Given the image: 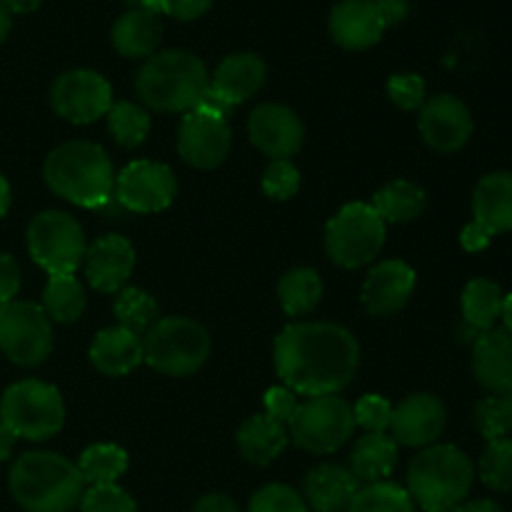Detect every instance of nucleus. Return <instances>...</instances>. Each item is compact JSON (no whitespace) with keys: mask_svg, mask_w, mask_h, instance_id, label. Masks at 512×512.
I'll list each match as a JSON object with an SVG mask.
<instances>
[{"mask_svg":"<svg viewBox=\"0 0 512 512\" xmlns=\"http://www.w3.org/2000/svg\"><path fill=\"white\" fill-rule=\"evenodd\" d=\"M275 370L295 395H338L360 363L358 340L335 323H293L275 338Z\"/></svg>","mask_w":512,"mask_h":512,"instance_id":"nucleus-1","label":"nucleus"},{"mask_svg":"<svg viewBox=\"0 0 512 512\" xmlns=\"http://www.w3.org/2000/svg\"><path fill=\"white\" fill-rule=\"evenodd\" d=\"M8 485L25 512H70L85 493L78 465L45 450L20 455L10 468Z\"/></svg>","mask_w":512,"mask_h":512,"instance_id":"nucleus-2","label":"nucleus"},{"mask_svg":"<svg viewBox=\"0 0 512 512\" xmlns=\"http://www.w3.org/2000/svg\"><path fill=\"white\" fill-rule=\"evenodd\" d=\"M43 175L55 195L80 208H103L113 200L115 168L100 145L75 140L55 148L45 158Z\"/></svg>","mask_w":512,"mask_h":512,"instance_id":"nucleus-3","label":"nucleus"},{"mask_svg":"<svg viewBox=\"0 0 512 512\" xmlns=\"http://www.w3.org/2000/svg\"><path fill=\"white\" fill-rule=\"evenodd\" d=\"M208 88V68L190 50H160L150 55L135 78L140 100L158 113H190Z\"/></svg>","mask_w":512,"mask_h":512,"instance_id":"nucleus-4","label":"nucleus"},{"mask_svg":"<svg viewBox=\"0 0 512 512\" xmlns=\"http://www.w3.org/2000/svg\"><path fill=\"white\" fill-rule=\"evenodd\" d=\"M475 465L455 445H430L408 468V493L423 510H455L470 495Z\"/></svg>","mask_w":512,"mask_h":512,"instance_id":"nucleus-5","label":"nucleus"},{"mask_svg":"<svg viewBox=\"0 0 512 512\" xmlns=\"http://www.w3.org/2000/svg\"><path fill=\"white\" fill-rule=\"evenodd\" d=\"M0 423L15 438L35 443L53 438L65 423L63 395L55 385L35 378L13 383L0 400Z\"/></svg>","mask_w":512,"mask_h":512,"instance_id":"nucleus-6","label":"nucleus"},{"mask_svg":"<svg viewBox=\"0 0 512 512\" xmlns=\"http://www.w3.org/2000/svg\"><path fill=\"white\" fill-rule=\"evenodd\" d=\"M208 355V330L190 318L158 320L143 338V363L170 378L198 373Z\"/></svg>","mask_w":512,"mask_h":512,"instance_id":"nucleus-7","label":"nucleus"},{"mask_svg":"<svg viewBox=\"0 0 512 512\" xmlns=\"http://www.w3.org/2000/svg\"><path fill=\"white\" fill-rule=\"evenodd\" d=\"M388 225L370 203H350L325 228V250L340 268H363L373 263L385 245Z\"/></svg>","mask_w":512,"mask_h":512,"instance_id":"nucleus-8","label":"nucleus"},{"mask_svg":"<svg viewBox=\"0 0 512 512\" xmlns=\"http://www.w3.org/2000/svg\"><path fill=\"white\" fill-rule=\"evenodd\" d=\"M30 258L48 275H75L85 258V233L73 215L45 210L28 225Z\"/></svg>","mask_w":512,"mask_h":512,"instance_id":"nucleus-9","label":"nucleus"},{"mask_svg":"<svg viewBox=\"0 0 512 512\" xmlns=\"http://www.w3.org/2000/svg\"><path fill=\"white\" fill-rule=\"evenodd\" d=\"M288 428L295 445L308 453L328 455L348 443L355 430V415L338 395H318L298 405Z\"/></svg>","mask_w":512,"mask_h":512,"instance_id":"nucleus-10","label":"nucleus"},{"mask_svg":"<svg viewBox=\"0 0 512 512\" xmlns=\"http://www.w3.org/2000/svg\"><path fill=\"white\" fill-rule=\"evenodd\" d=\"M0 350L13 363L35 368L53 350V325L40 305L13 300L0 308Z\"/></svg>","mask_w":512,"mask_h":512,"instance_id":"nucleus-11","label":"nucleus"},{"mask_svg":"<svg viewBox=\"0 0 512 512\" xmlns=\"http://www.w3.org/2000/svg\"><path fill=\"white\" fill-rule=\"evenodd\" d=\"M50 103L55 113L68 123L88 125L108 115L113 105V90L108 80L95 70H68L53 83Z\"/></svg>","mask_w":512,"mask_h":512,"instance_id":"nucleus-12","label":"nucleus"},{"mask_svg":"<svg viewBox=\"0 0 512 512\" xmlns=\"http://www.w3.org/2000/svg\"><path fill=\"white\" fill-rule=\"evenodd\" d=\"M178 183L168 165L153 160H135L115 178V198L130 213H160L170 208Z\"/></svg>","mask_w":512,"mask_h":512,"instance_id":"nucleus-13","label":"nucleus"},{"mask_svg":"<svg viewBox=\"0 0 512 512\" xmlns=\"http://www.w3.org/2000/svg\"><path fill=\"white\" fill-rule=\"evenodd\" d=\"M420 135L438 153H458L473 135V115L463 100L450 93H440L423 103Z\"/></svg>","mask_w":512,"mask_h":512,"instance_id":"nucleus-14","label":"nucleus"},{"mask_svg":"<svg viewBox=\"0 0 512 512\" xmlns=\"http://www.w3.org/2000/svg\"><path fill=\"white\" fill-rule=\"evenodd\" d=\"M250 143L273 160H288L303 145L305 128L288 105L263 103L250 113Z\"/></svg>","mask_w":512,"mask_h":512,"instance_id":"nucleus-15","label":"nucleus"},{"mask_svg":"<svg viewBox=\"0 0 512 512\" xmlns=\"http://www.w3.org/2000/svg\"><path fill=\"white\" fill-rule=\"evenodd\" d=\"M445 420L448 413L443 400L430 393L410 395L398 408H393L390 438L405 448H430L443 435Z\"/></svg>","mask_w":512,"mask_h":512,"instance_id":"nucleus-16","label":"nucleus"},{"mask_svg":"<svg viewBox=\"0 0 512 512\" xmlns=\"http://www.w3.org/2000/svg\"><path fill=\"white\" fill-rule=\"evenodd\" d=\"M178 153L188 165L200 170L218 168L230 153L228 120H215L190 110L178 128Z\"/></svg>","mask_w":512,"mask_h":512,"instance_id":"nucleus-17","label":"nucleus"},{"mask_svg":"<svg viewBox=\"0 0 512 512\" xmlns=\"http://www.w3.org/2000/svg\"><path fill=\"white\" fill-rule=\"evenodd\" d=\"M415 290V270L405 260H383L368 273L363 305L370 315L388 318L405 308Z\"/></svg>","mask_w":512,"mask_h":512,"instance_id":"nucleus-18","label":"nucleus"},{"mask_svg":"<svg viewBox=\"0 0 512 512\" xmlns=\"http://www.w3.org/2000/svg\"><path fill=\"white\" fill-rule=\"evenodd\" d=\"M385 20L375 0H340L330 10L328 30L335 43L345 50L373 48L385 33Z\"/></svg>","mask_w":512,"mask_h":512,"instance_id":"nucleus-19","label":"nucleus"},{"mask_svg":"<svg viewBox=\"0 0 512 512\" xmlns=\"http://www.w3.org/2000/svg\"><path fill=\"white\" fill-rule=\"evenodd\" d=\"M85 275L100 293H118L135 268V248L123 235H105L85 250Z\"/></svg>","mask_w":512,"mask_h":512,"instance_id":"nucleus-20","label":"nucleus"},{"mask_svg":"<svg viewBox=\"0 0 512 512\" xmlns=\"http://www.w3.org/2000/svg\"><path fill=\"white\" fill-rule=\"evenodd\" d=\"M473 373L493 395L512 390V333L490 328L478 333L473 343Z\"/></svg>","mask_w":512,"mask_h":512,"instance_id":"nucleus-21","label":"nucleus"},{"mask_svg":"<svg viewBox=\"0 0 512 512\" xmlns=\"http://www.w3.org/2000/svg\"><path fill=\"white\" fill-rule=\"evenodd\" d=\"M358 490V478L348 468L325 463L305 475L303 500L315 512H348Z\"/></svg>","mask_w":512,"mask_h":512,"instance_id":"nucleus-22","label":"nucleus"},{"mask_svg":"<svg viewBox=\"0 0 512 512\" xmlns=\"http://www.w3.org/2000/svg\"><path fill=\"white\" fill-rule=\"evenodd\" d=\"M265 75H268V68H265L263 58H258L255 53H235L215 68V75L210 78V90H215L235 108L263 88Z\"/></svg>","mask_w":512,"mask_h":512,"instance_id":"nucleus-23","label":"nucleus"},{"mask_svg":"<svg viewBox=\"0 0 512 512\" xmlns=\"http://www.w3.org/2000/svg\"><path fill=\"white\" fill-rule=\"evenodd\" d=\"M90 363L110 378L133 373L143 363V340L120 325L100 330L90 345Z\"/></svg>","mask_w":512,"mask_h":512,"instance_id":"nucleus-24","label":"nucleus"},{"mask_svg":"<svg viewBox=\"0 0 512 512\" xmlns=\"http://www.w3.org/2000/svg\"><path fill=\"white\" fill-rule=\"evenodd\" d=\"M475 223L483 225L490 235L512 230V173L498 170L475 185L473 193Z\"/></svg>","mask_w":512,"mask_h":512,"instance_id":"nucleus-25","label":"nucleus"},{"mask_svg":"<svg viewBox=\"0 0 512 512\" xmlns=\"http://www.w3.org/2000/svg\"><path fill=\"white\" fill-rule=\"evenodd\" d=\"M160 38H163L160 15L148 10H125L110 30L113 48L123 58H150L155 55Z\"/></svg>","mask_w":512,"mask_h":512,"instance_id":"nucleus-26","label":"nucleus"},{"mask_svg":"<svg viewBox=\"0 0 512 512\" xmlns=\"http://www.w3.org/2000/svg\"><path fill=\"white\" fill-rule=\"evenodd\" d=\"M398 463V443L388 433H365L350 453V473L358 483H383Z\"/></svg>","mask_w":512,"mask_h":512,"instance_id":"nucleus-27","label":"nucleus"},{"mask_svg":"<svg viewBox=\"0 0 512 512\" xmlns=\"http://www.w3.org/2000/svg\"><path fill=\"white\" fill-rule=\"evenodd\" d=\"M288 445V430L280 425L278 420L268 418V415H253L245 420L238 430V450L248 463L265 465L273 463Z\"/></svg>","mask_w":512,"mask_h":512,"instance_id":"nucleus-28","label":"nucleus"},{"mask_svg":"<svg viewBox=\"0 0 512 512\" xmlns=\"http://www.w3.org/2000/svg\"><path fill=\"white\" fill-rule=\"evenodd\" d=\"M375 213L383 218V223H413L423 215L425 205H428V195L420 185L410 183V180H393V183L383 185L375 193L373 203Z\"/></svg>","mask_w":512,"mask_h":512,"instance_id":"nucleus-29","label":"nucleus"},{"mask_svg":"<svg viewBox=\"0 0 512 512\" xmlns=\"http://www.w3.org/2000/svg\"><path fill=\"white\" fill-rule=\"evenodd\" d=\"M505 295L495 280L475 278L463 290V318L475 333L495 328L503 315Z\"/></svg>","mask_w":512,"mask_h":512,"instance_id":"nucleus-30","label":"nucleus"},{"mask_svg":"<svg viewBox=\"0 0 512 512\" xmlns=\"http://www.w3.org/2000/svg\"><path fill=\"white\" fill-rule=\"evenodd\" d=\"M278 298L290 318H303L318 308L323 298V280L313 268H295L280 278Z\"/></svg>","mask_w":512,"mask_h":512,"instance_id":"nucleus-31","label":"nucleus"},{"mask_svg":"<svg viewBox=\"0 0 512 512\" xmlns=\"http://www.w3.org/2000/svg\"><path fill=\"white\" fill-rule=\"evenodd\" d=\"M85 300V290L75 275H50L40 308L55 323H75L83 315Z\"/></svg>","mask_w":512,"mask_h":512,"instance_id":"nucleus-32","label":"nucleus"},{"mask_svg":"<svg viewBox=\"0 0 512 512\" xmlns=\"http://www.w3.org/2000/svg\"><path fill=\"white\" fill-rule=\"evenodd\" d=\"M80 478L85 485H115L128 470V453L113 443H98L83 450L78 460Z\"/></svg>","mask_w":512,"mask_h":512,"instance_id":"nucleus-33","label":"nucleus"},{"mask_svg":"<svg viewBox=\"0 0 512 512\" xmlns=\"http://www.w3.org/2000/svg\"><path fill=\"white\" fill-rule=\"evenodd\" d=\"M105 118H108L110 135L123 148H138L150 133L148 110H143L135 103H128V100H118V103L110 105Z\"/></svg>","mask_w":512,"mask_h":512,"instance_id":"nucleus-34","label":"nucleus"},{"mask_svg":"<svg viewBox=\"0 0 512 512\" xmlns=\"http://www.w3.org/2000/svg\"><path fill=\"white\" fill-rule=\"evenodd\" d=\"M348 512H415V500L405 488L383 480L360 488Z\"/></svg>","mask_w":512,"mask_h":512,"instance_id":"nucleus-35","label":"nucleus"},{"mask_svg":"<svg viewBox=\"0 0 512 512\" xmlns=\"http://www.w3.org/2000/svg\"><path fill=\"white\" fill-rule=\"evenodd\" d=\"M115 318L120 328L130 330L135 335H143L158 323V303L150 293L140 288H125L115 300Z\"/></svg>","mask_w":512,"mask_h":512,"instance_id":"nucleus-36","label":"nucleus"},{"mask_svg":"<svg viewBox=\"0 0 512 512\" xmlns=\"http://www.w3.org/2000/svg\"><path fill=\"white\" fill-rule=\"evenodd\" d=\"M478 475L495 493L512 490V438H500L485 445L478 463Z\"/></svg>","mask_w":512,"mask_h":512,"instance_id":"nucleus-37","label":"nucleus"},{"mask_svg":"<svg viewBox=\"0 0 512 512\" xmlns=\"http://www.w3.org/2000/svg\"><path fill=\"white\" fill-rule=\"evenodd\" d=\"M248 512H308V505L303 495H298L288 485L270 483L253 495Z\"/></svg>","mask_w":512,"mask_h":512,"instance_id":"nucleus-38","label":"nucleus"},{"mask_svg":"<svg viewBox=\"0 0 512 512\" xmlns=\"http://www.w3.org/2000/svg\"><path fill=\"white\" fill-rule=\"evenodd\" d=\"M80 512H138L135 500L115 485H93L80 498Z\"/></svg>","mask_w":512,"mask_h":512,"instance_id":"nucleus-39","label":"nucleus"},{"mask_svg":"<svg viewBox=\"0 0 512 512\" xmlns=\"http://www.w3.org/2000/svg\"><path fill=\"white\" fill-rule=\"evenodd\" d=\"M300 173L290 160H273L263 173V190L273 200H288L298 193Z\"/></svg>","mask_w":512,"mask_h":512,"instance_id":"nucleus-40","label":"nucleus"},{"mask_svg":"<svg viewBox=\"0 0 512 512\" xmlns=\"http://www.w3.org/2000/svg\"><path fill=\"white\" fill-rule=\"evenodd\" d=\"M355 425L365 428L368 433H385L393 420V405L383 395H363L353 408Z\"/></svg>","mask_w":512,"mask_h":512,"instance_id":"nucleus-41","label":"nucleus"},{"mask_svg":"<svg viewBox=\"0 0 512 512\" xmlns=\"http://www.w3.org/2000/svg\"><path fill=\"white\" fill-rule=\"evenodd\" d=\"M473 420H475V428H478V433L483 435L488 443H493V440H500L508 435V425H505L498 395H490V398L478 400V405H475V410H473Z\"/></svg>","mask_w":512,"mask_h":512,"instance_id":"nucleus-42","label":"nucleus"},{"mask_svg":"<svg viewBox=\"0 0 512 512\" xmlns=\"http://www.w3.org/2000/svg\"><path fill=\"white\" fill-rule=\"evenodd\" d=\"M388 95L400 110H415L425 103V80L415 73H400L388 80Z\"/></svg>","mask_w":512,"mask_h":512,"instance_id":"nucleus-43","label":"nucleus"},{"mask_svg":"<svg viewBox=\"0 0 512 512\" xmlns=\"http://www.w3.org/2000/svg\"><path fill=\"white\" fill-rule=\"evenodd\" d=\"M265 415L273 420H278L280 425H290V420H293L295 410H298V398H295V393L290 388H285V385H280V388H270L268 393H265Z\"/></svg>","mask_w":512,"mask_h":512,"instance_id":"nucleus-44","label":"nucleus"},{"mask_svg":"<svg viewBox=\"0 0 512 512\" xmlns=\"http://www.w3.org/2000/svg\"><path fill=\"white\" fill-rule=\"evenodd\" d=\"M213 3L215 0H160V13L188 23V20H195L208 13Z\"/></svg>","mask_w":512,"mask_h":512,"instance_id":"nucleus-45","label":"nucleus"},{"mask_svg":"<svg viewBox=\"0 0 512 512\" xmlns=\"http://www.w3.org/2000/svg\"><path fill=\"white\" fill-rule=\"evenodd\" d=\"M20 290V265L13 255L0 253V308L13 303Z\"/></svg>","mask_w":512,"mask_h":512,"instance_id":"nucleus-46","label":"nucleus"},{"mask_svg":"<svg viewBox=\"0 0 512 512\" xmlns=\"http://www.w3.org/2000/svg\"><path fill=\"white\" fill-rule=\"evenodd\" d=\"M195 113H200V115H208V118H215V120H228V115H230V110H233V105L228 103V100H223L220 98L218 93H215V90H205L203 93V98L198 100V103H195Z\"/></svg>","mask_w":512,"mask_h":512,"instance_id":"nucleus-47","label":"nucleus"},{"mask_svg":"<svg viewBox=\"0 0 512 512\" xmlns=\"http://www.w3.org/2000/svg\"><path fill=\"white\" fill-rule=\"evenodd\" d=\"M490 240H493V235H490L483 225L475 223V220L470 225H465L463 233H460V245H463L468 253H480V250L488 248Z\"/></svg>","mask_w":512,"mask_h":512,"instance_id":"nucleus-48","label":"nucleus"},{"mask_svg":"<svg viewBox=\"0 0 512 512\" xmlns=\"http://www.w3.org/2000/svg\"><path fill=\"white\" fill-rule=\"evenodd\" d=\"M375 5H378L380 15H383L385 25H398L403 23L405 18H408L410 13V3L408 0H375Z\"/></svg>","mask_w":512,"mask_h":512,"instance_id":"nucleus-49","label":"nucleus"},{"mask_svg":"<svg viewBox=\"0 0 512 512\" xmlns=\"http://www.w3.org/2000/svg\"><path fill=\"white\" fill-rule=\"evenodd\" d=\"M193 512H240V510H238V505L228 498V495L213 493V495H205V498H200L198 503H195Z\"/></svg>","mask_w":512,"mask_h":512,"instance_id":"nucleus-50","label":"nucleus"},{"mask_svg":"<svg viewBox=\"0 0 512 512\" xmlns=\"http://www.w3.org/2000/svg\"><path fill=\"white\" fill-rule=\"evenodd\" d=\"M453 512H505L493 500H470V503H460Z\"/></svg>","mask_w":512,"mask_h":512,"instance_id":"nucleus-51","label":"nucleus"},{"mask_svg":"<svg viewBox=\"0 0 512 512\" xmlns=\"http://www.w3.org/2000/svg\"><path fill=\"white\" fill-rule=\"evenodd\" d=\"M5 8L10 10V15H25V13H33V10L40 8L43 0H3Z\"/></svg>","mask_w":512,"mask_h":512,"instance_id":"nucleus-52","label":"nucleus"},{"mask_svg":"<svg viewBox=\"0 0 512 512\" xmlns=\"http://www.w3.org/2000/svg\"><path fill=\"white\" fill-rule=\"evenodd\" d=\"M15 435L10 433L8 428H5L3 423H0V463H3V460H8L10 458V453H13V445H15Z\"/></svg>","mask_w":512,"mask_h":512,"instance_id":"nucleus-53","label":"nucleus"},{"mask_svg":"<svg viewBox=\"0 0 512 512\" xmlns=\"http://www.w3.org/2000/svg\"><path fill=\"white\" fill-rule=\"evenodd\" d=\"M498 400H500V410H503L505 425H508V435H510L512 433V390L498 395Z\"/></svg>","mask_w":512,"mask_h":512,"instance_id":"nucleus-54","label":"nucleus"},{"mask_svg":"<svg viewBox=\"0 0 512 512\" xmlns=\"http://www.w3.org/2000/svg\"><path fill=\"white\" fill-rule=\"evenodd\" d=\"M128 10H148V13L160 15V0H125Z\"/></svg>","mask_w":512,"mask_h":512,"instance_id":"nucleus-55","label":"nucleus"},{"mask_svg":"<svg viewBox=\"0 0 512 512\" xmlns=\"http://www.w3.org/2000/svg\"><path fill=\"white\" fill-rule=\"evenodd\" d=\"M10 25H13V15H10V10L5 8V3H3V0H0V43H3V40L8 38Z\"/></svg>","mask_w":512,"mask_h":512,"instance_id":"nucleus-56","label":"nucleus"},{"mask_svg":"<svg viewBox=\"0 0 512 512\" xmlns=\"http://www.w3.org/2000/svg\"><path fill=\"white\" fill-rule=\"evenodd\" d=\"M8 208H10V185H8V180L0 175V218L8 213Z\"/></svg>","mask_w":512,"mask_h":512,"instance_id":"nucleus-57","label":"nucleus"},{"mask_svg":"<svg viewBox=\"0 0 512 512\" xmlns=\"http://www.w3.org/2000/svg\"><path fill=\"white\" fill-rule=\"evenodd\" d=\"M500 320H503V328L510 330L512 333V293L505 295V303H503V315H500Z\"/></svg>","mask_w":512,"mask_h":512,"instance_id":"nucleus-58","label":"nucleus"},{"mask_svg":"<svg viewBox=\"0 0 512 512\" xmlns=\"http://www.w3.org/2000/svg\"><path fill=\"white\" fill-rule=\"evenodd\" d=\"M425 512H453V510H425Z\"/></svg>","mask_w":512,"mask_h":512,"instance_id":"nucleus-59","label":"nucleus"}]
</instances>
